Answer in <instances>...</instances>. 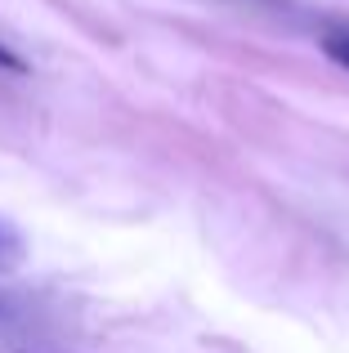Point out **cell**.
Here are the masks:
<instances>
[{
	"label": "cell",
	"mask_w": 349,
	"mask_h": 353,
	"mask_svg": "<svg viewBox=\"0 0 349 353\" xmlns=\"http://www.w3.org/2000/svg\"><path fill=\"white\" fill-rule=\"evenodd\" d=\"M0 68H5V72H14V77H23V72H27V63L18 59V54H9L5 45H0Z\"/></svg>",
	"instance_id": "3957f363"
},
{
	"label": "cell",
	"mask_w": 349,
	"mask_h": 353,
	"mask_svg": "<svg viewBox=\"0 0 349 353\" xmlns=\"http://www.w3.org/2000/svg\"><path fill=\"white\" fill-rule=\"evenodd\" d=\"M23 255H27V241L9 224V215H0V273H14L23 268Z\"/></svg>",
	"instance_id": "6da1fadb"
},
{
	"label": "cell",
	"mask_w": 349,
	"mask_h": 353,
	"mask_svg": "<svg viewBox=\"0 0 349 353\" xmlns=\"http://www.w3.org/2000/svg\"><path fill=\"white\" fill-rule=\"evenodd\" d=\"M318 45H323V54L336 63V68H345V72H349V32H327Z\"/></svg>",
	"instance_id": "7a4b0ae2"
}]
</instances>
